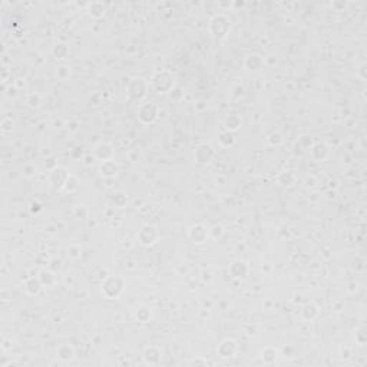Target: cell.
Listing matches in <instances>:
<instances>
[{
    "label": "cell",
    "instance_id": "obj_1",
    "mask_svg": "<svg viewBox=\"0 0 367 367\" xmlns=\"http://www.w3.org/2000/svg\"><path fill=\"white\" fill-rule=\"evenodd\" d=\"M209 30L215 41H223L231 30V20L224 15H217L209 23Z\"/></svg>",
    "mask_w": 367,
    "mask_h": 367
},
{
    "label": "cell",
    "instance_id": "obj_2",
    "mask_svg": "<svg viewBox=\"0 0 367 367\" xmlns=\"http://www.w3.org/2000/svg\"><path fill=\"white\" fill-rule=\"evenodd\" d=\"M138 238L142 245H152L158 240V231L154 225H143L138 234Z\"/></svg>",
    "mask_w": 367,
    "mask_h": 367
},
{
    "label": "cell",
    "instance_id": "obj_3",
    "mask_svg": "<svg viewBox=\"0 0 367 367\" xmlns=\"http://www.w3.org/2000/svg\"><path fill=\"white\" fill-rule=\"evenodd\" d=\"M214 157V149L209 143H201L197 146L195 152H194V160L197 163L206 165Z\"/></svg>",
    "mask_w": 367,
    "mask_h": 367
},
{
    "label": "cell",
    "instance_id": "obj_4",
    "mask_svg": "<svg viewBox=\"0 0 367 367\" xmlns=\"http://www.w3.org/2000/svg\"><path fill=\"white\" fill-rule=\"evenodd\" d=\"M235 351H237V343H235V340H232V339H225L223 343L217 347V353H218V356L223 357V359L234 357Z\"/></svg>",
    "mask_w": 367,
    "mask_h": 367
},
{
    "label": "cell",
    "instance_id": "obj_5",
    "mask_svg": "<svg viewBox=\"0 0 367 367\" xmlns=\"http://www.w3.org/2000/svg\"><path fill=\"white\" fill-rule=\"evenodd\" d=\"M189 238H191L192 243H195V244H203L206 238H208V229H206L203 224L194 225L192 228L189 229Z\"/></svg>",
    "mask_w": 367,
    "mask_h": 367
},
{
    "label": "cell",
    "instance_id": "obj_6",
    "mask_svg": "<svg viewBox=\"0 0 367 367\" xmlns=\"http://www.w3.org/2000/svg\"><path fill=\"white\" fill-rule=\"evenodd\" d=\"M73 356H75V351H73V348L69 344L59 346V348H58V357L62 362H70L73 359Z\"/></svg>",
    "mask_w": 367,
    "mask_h": 367
},
{
    "label": "cell",
    "instance_id": "obj_7",
    "mask_svg": "<svg viewBox=\"0 0 367 367\" xmlns=\"http://www.w3.org/2000/svg\"><path fill=\"white\" fill-rule=\"evenodd\" d=\"M149 316H151V313H149V310L148 308H145V307H142V308H139L137 311V319L141 323H148L149 320Z\"/></svg>",
    "mask_w": 367,
    "mask_h": 367
},
{
    "label": "cell",
    "instance_id": "obj_8",
    "mask_svg": "<svg viewBox=\"0 0 367 367\" xmlns=\"http://www.w3.org/2000/svg\"><path fill=\"white\" fill-rule=\"evenodd\" d=\"M261 357H263V360H264L267 365H271L273 362H275V359H277V350L273 351V354H267V351L263 350V351H261Z\"/></svg>",
    "mask_w": 367,
    "mask_h": 367
}]
</instances>
